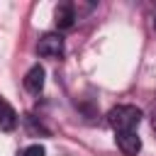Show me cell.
Listing matches in <instances>:
<instances>
[{
    "label": "cell",
    "mask_w": 156,
    "mask_h": 156,
    "mask_svg": "<svg viewBox=\"0 0 156 156\" xmlns=\"http://www.w3.org/2000/svg\"><path fill=\"white\" fill-rule=\"evenodd\" d=\"M17 127V112H15V107L0 95V129L2 132H12Z\"/></svg>",
    "instance_id": "obj_6"
},
{
    "label": "cell",
    "mask_w": 156,
    "mask_h": 156,
    "mask_svg": "<svg viewBox=\"0 0 156 156\" xmlns=\"http://www.w3.org/2000/svg\"><path fill=\"white\" fill-rule=\"evenodd\" d=\"M154 29H156V10H154Z\"/></svg>",
    "instance_id": "obj_9"
},
{
    "label": "cell",
    "mask_w": 156,
    "mask_h": 156,
    "mask_svg": "<svg viewBox=\"0 0 156 156\" xmlns=\"http://www.w3.org/2000/svg\"><path fill=\"white\" fill-rule=\"evenodd\" d=\"M151 127L156 129V107H154V112H151Z\"/></svg>",
    "instance_id": "obj_8"
},
{
    "label": "cell",
    "mask_w": 156,
    "mask_h": 156,
    "mask_svg": "<svg viewBox=\"0 0 156 156\" xmlns=\"http://www.w3.org/2000/svg\"><path fill=\"white\" fill-rule=\"evenodd\" d=\"M54 20H56V27L58 29H71L76 24V7L71 2H61L56 5L54 10Z\"/></svg>",
    "instance_id": "obj_4"
},
{
    "label": "cell",
    "mask_w": 156,
    "mask_h": 156,
    "mask_svg": "<svg viewBox=\"0 0 156 156\" xmlns=\"http://www.w3.org/2000/svg\"><path fill=\"white\" fill-rule=\"evenodd\" d=\"M44 68L37 63V66H32L29 71H27V76H24V88L29 90V93H34V95H39L41 90H44Z\"/></svg>",
    "instance_id": "obj_5"
},
{
    "label": "cell",
    "mask_w": 156,
    "mask_h": 156,
    "mask_svg": "<svg viewBox=\"0 0 156 156\" xmlns=\"http://www.w3.org/2000/svg\"><path fill=\"white\" fill-rule=\"evenodd\" d=\"M107 122L115 129V134L117 132H136V127L141 122V110L134 105H117L110 110Z\"/></svg>",
    "instance_id": "obj_1"
},
{
    "label": "cell",
    "mask_w": 156,
    "mask_h": 156,
    "mask_svg": "<svg viewBox=\"0 0 156 156\" xmlns=\"http://www.w3.org/2000/svg\"><path fill=\"white\" fill-rule=\"evenodd\" d=\"M37 51H39V56H46V58H61L63 56V37L54 34V32L41 34V39L37 44Z\"/></svg>",
    "instance_id": "obj_2"
},
{
    "label": "cell",
    "mask_w": 156,
    "mask_h": 156,
    "mask_svg": "<svg viewBox=\"0 0 156 156\" xmlns=\"http://www.w3.org/2000/svg\"><path fill=\"white\" fill-rule=\"evenodd\" d=\"M115 141H117V146L124 156H136L141 151V139H139L136 132H117Z\"/></svg>",
    "instance_id": "obj_3"
},
{
    "label": "cell",
    "mask_w": 156,
    "mask_h": 156,
    "mask_svg": "<svg viewBox=\"0 0 156 156\" xmlns=\"http://www.w3.org/2000/svg\"><path fill=\"white\" fill-rule=\"evenodd\" d=\"M22 156H46V149H44L41 144H29V146L22 151Z\"/></svg>",
    "instance_id": "obj_7"
}]
</instances>
